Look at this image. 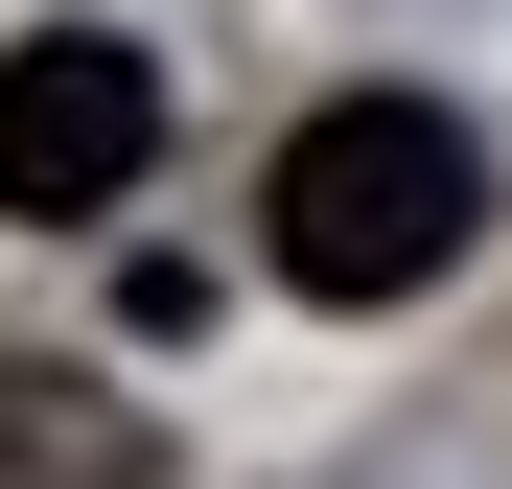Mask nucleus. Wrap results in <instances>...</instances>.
<instances>
[{
	"mask_svg": "<svg viewBox=\"0 0 512 489\" xmlns=\"http://www.w3.org/2000/svg\"><path fill=\"white\" fill-rule=\"evenodd\" d=\"M163 163V70L117 47V24H47V47H0V210H117Z\"/></svg>",
	"mask_w": 512,
	"mask_h": 489,
	"instance_id": "nucleus-2",
	"label": "nucleus"
},
{
	"mask_svg": "<svg viewBox=\"0 0 512 489\" xmlns=\"http://www.w3.org/2000/svg\"><path fill=\"white\" fill-rule=\"evenodd\" d=\"M466 233H489V140L443 94H326L280 140V187H256V257H280L303 303H419Z\"/></svg>",
	"mask_w": 512,
	"mask_h": 489,
	"instance_id": "nucleus-1",
	"label": "nucleus"
},
{
	"mask_svg": "<svg viewBox=\"0 0 512 489\" xmlns=\"http://www.w3.org/2000/svg\"><path fill=\"white\" fill-rule=\"evenodd\" d=\"M0 489H163V443H140V396L0 350Z\"/></svg>",
	"mask_w": 512,
	"mask_h": 489,
	"instance_id": "nucleus-3",
	"label": "nucleus"
}]
</instances>
